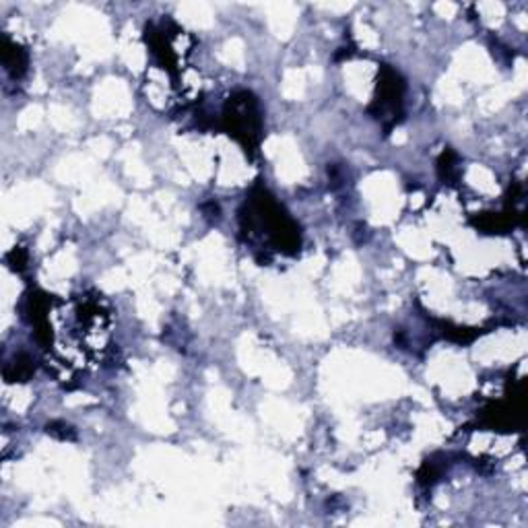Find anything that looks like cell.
<instances>
[{
	"mask_svg": "<svg viewBox=\"0 0 528 528\" xmlns=\"http://www.w3.org/2000/svg\"><path fill=\"white\" fill-rule=\"evenodd\" d=\"M227 128L233 137L241 141L246 149L254 151L256 143H259V130H260V118H259V108H256V99L250 93L241 91L233 95L230 99L225 112Z\"/></svg>",
	"mask_w": 528,
	"mask_h": 528,
	"instance_id": "1",
	"label": "cell"
},
{
	"mask_svg": "<svg viewBox=\"0 0 528 528\" xmlns=\"http://www.w3.org/2000/svg\"><path fill=\"white\" fill-rule=\"evenodd\" d=\"M3 61H5V69L9 71L14 79H19L27 71V54H25V50L19 48V46H14V43H11L9 40L5 42Z\"/></svg>",
	"mask_w": 528,
	"mask_h": 528,
	"instance_id": "2",
	"label": "cell"
}]
</instances>
